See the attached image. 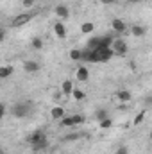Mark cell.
<instances>
[{
    "instance_id": "d4e9b609",
    "label": "cell",
    "mask_w": 152,
    "mask_h": 154,
    "mask_svg": "<svg viewBox=\"0 0 152 154\" xmlns=\"http://www.w3.org/2000/svg\"><path fill=\"white\" fill-rule=\"evenodd\" d=\"M34 2H36V0H23V2H22V5H23V7H32V5H34Z\"/></svg>"
},
{
    "instance_id": "d6a6232c",
    "label": "cell",
    "mask_w": 152,
    "mask_h": 154,
    "mask_svg": "<svg viewBox=\"0 0 152 154\" xmlns=\"http://www.w3.org/2000/svg\"><path fill=\"white\" fill-rule=\"evenodd\" d=\"M150 140H152V133H150Z\"/></svg>"
},
{
    "instance_id": "d6986e66",
    "label": "cell",
    "mask_w": 152,
    "mask_h": 154,
    "mask_svg": "<svg viewBox=\"0 0 152 154\" xmlns=\"http://www.w3.org/2000/svg\"><path fill=\"white\" fill-rule=\"evenodd\" d=\"M72 97H74L75 100H84V99H86V91H82L81 88H75L74 93H72Z\"/></svg>"
},
{
    "instance_id": "ac0fdd59",
    "label": "cell",
    "mask_w": 152,
    "mask_h": 154,
    "mask_svg": "<svg viewBox=\"0 0 152 154\" xmlns=\"http://www.w3.org/2000/svg\"><path fill=\"white\" fill-rule=\"evenodd\" d=\"M43 45H45V43H43V39L38 38V36H36V38H32V41H31V47H32L34 50H41V48H43Z\"/></svg>"
},
{
    "instance_id": "7a4b0ae2",
    "label": "cell",
    "mask_w": 152,
    "mask_h": 154,
    "mask_svg": "<svg viewBox=\"0 0 152 154\" xmlns=\"http://www.w3.org/2000/svg\"><path fill=\"white\" fill-rule=\"evenodd\" d=\"M111 48H113L114 56H125V54L129 52V45H127V41L122 39V38H114Z\"/></svg>"
},
{
    "instance_id": "484cf974",
    "label": "cell",
    "mask_w": 152,
    "mask_h": 154,
    "mask_svg": "<svg viewBox=\"0 0 152 154\" xmlns=\"http://www.w3.org/2000/svg\"><path fill=\"white\" fill-rule=\"evenodd\" d=\"M81 136V133H75V134H70V136H65V140H77Z\"/></svg>"
},
{
    "instance_id": "7402d4cb",
    "label": "cell",
    "mask_w": 152,
    "mask_h": 154,
    "mask_svg": "<svg viewBox=\"0 0 152 154\" xmlns=\"http://www.w3.org/2000/svg\"><path fill=\"white\" fill-rule=\"evenodd\" d=\"M143 106H145V108H150L152 106V93L145 95V99H143Z\"/></svg>"
},
{
    "instance_id": "603a6c76",
    "label": "cell",
    "mask_w": 152,
    "mask_h": 154,
    "mask_svg": "<svg viewBox=\"0 0 152 154\" xmlns=\"http://www.w3.org/2000/svg\"><path fill=\"white\" fill-rule=\"evenodd\" d=\"M63 95H65V93H63L61 90H57V91H54V93H52V99H54V100H61V97H63Z\"/></svg>"
},
{
    "instance_id": "1f68e13d",
    "label": "cell",
    "mask_w": 152,
    "mask_h": 154,
    "mask_svg": "<svg viewBox=\"0 0 152 154\" xmlns=\"http://www.w3.org/2000/svg\"><path fill=\"white\" fill-rule=\"evenodd\" d=\"M0 154H5V151H2V152H0Z\"/></svg>"
},
{
    "instance_id": "4dcf8cb0",
    "label": "cell",
    "mask_w": 152,
    "mask_h": 154,
    "mask_svg": "<svg viewBox=\"0 0 152 154\" xmlns=\"http://www.w3.org/2000/svg\"><path fill=\"white\" fill-rule=\"evenodd\" d=\"M132 2H141V0H132Z\"/></svg>"
},
{
    "instance_id": "ba28073f",
    "label": "cell",
    "mask_w": 152,
    "mask_h": 154,
    "mask_svg": "<svg viewBox=\"0 0 152 154\" xmlns=\"http://www.w3.org/2000/svg\"><path fill=\"white\" fill-rule=\"evenodd\" d=\"M31 147H32V151H34V152H39V151H45V149L48 147V138H47V134H45L43 138H39V140H36L34 143H31Z\"/></svg>"
},
{
    "instance_id": "ffe728a7",
    "label": "cell",
    "mask_w": 152,
    "mask_h": 154,
    "mask_svg": "<svg viewBox=\"0 0 152 154\" xmlns=\"http://www.w3.org/2000/svg\"><path fill=\"white\" fill-rule=\"evenodd\" d=\"M111 125H113V120H111V118H104V120L99 122V127H100V129H109Z\"/></svg>"
},
{
    "instance_id": "f1b7e54d",
    "label": "cell",
    "mask_w": 152,
    "mask_h": 154,
    "mask_svg": "<svg viewBox=\"0 0 152 154\" xmlns=\"http://www.w3.org/2000/svg\"><path fill=\"white\" fill-rule=\"evenodd\" d=\"M143 115H145V113H140V115L136 116V120H134V124H140V122H141V118H143Z\"/></svg>"
},
{
    "instance_id": "4316f807",
    "label": "cell",
    "mask_w": 152,
    "mask_h": 154,
    "mask_svg": "<svg viewBox=\"0 0 152 154\" xmlns=\"http://www.w3.org/2000/svg\"><path fill=\"white\" fill-rule=\"evenodd\" d=\"M5 111H7V106H5V104H2V106H0V116L5 115Z\"/></svg>"
},
{
    "instance_id": "7c38bea8",
    "label": "cell",
    "mask_w": 152,
    "mask_h": 154,
    "mask_svg": "<svg viewBox=\"0 0 152 154\" xmlns=\"http://www.w3.org/2000/svg\"><path fill=\"white\" fill-rule=\"evenodd\" d=\"M54 32H56V36L59 39H65L66 38V27H65V23L63 22H56L54 23Z\"/></svg>"
},
{
    "instance_id": "6da1fadb",
    "label": "cell",
    "mask_w": 152,
    "mask_h": 154,
    "mask_svg": "<svg viewBox=\"0 0 152 154\" xmlns=\"http://www.w3.org/2000/svg\"><path fill=\"white\" fill-rule=\"evenodd\" d=\"M11 113L14 118H25L32 113V102L29 100H22V102H16L11 109Z\"/></svg>"
},
{
    "instance_id": "8fae6325",
    "label": "cell",
    "mask_w": 152,
    "mask_h": 154,
    "mask_svg": "<svg viewBox=\"0 0 152 154\" xmlns=\"http://www.w3.org/2000/svg\"><path fill=\"white\" fill-rule=\"evenodd\" d=\"M74 90H75V86H74V81H72V79H65V81L61 82V91H63L65 95H72Z\"/></svg>"
},
{
    "instance_id": "52a82bcc",
    "label": "cell",
    "mask_w": 152,
    "mask_h": 154,
    "mask_svg": "<svg viewBox=\"0 0 152 154\" xmlns=\"http://www.w3.org/2000/svg\"><path fill=\"white\" fill-rule=\"evenodd\" d=\"M111 29H113L116 34H122V32H125V31H127V25H125V22H123V20L114 18V20H111Z\"/></svg>"
},
{
    "instance_id": "f546056e",
    "label": "cell",
    "mask_w": 152,
    "mask_h": 154,
    "mask_svg": "<svg viewBox=\"0 0 152 154\" xmlns=\"http://www.w3.org/2000/svg\"><path fill=\"white\" fill-rule=\"evenodd\" d=\"M0 38H2V39L5 38V29H2V31H0Z\"/></svg>"
},
{
    "instance_id": "8992f818",
    "label": "cell",
    "mask_w": 152,
    "mask_h": 154,
    "mask_svg": "<svg viewBox=\"0 0 152 154\" xmlns=\"http://www.w3.org/2000/svg\"><path fill=\"white\" fill-rule=\"evenodd\" d=\"M54 13H56V16H57V18H61V20H66V18H70V9H68L65 4H59V5H56V7H54Z\"/></svg>"
},
{
    "instance_id": "3957f363",
    "label": "cell",
    "mask_w": 152,
    "mask_h": 154,
    "mask_svg": "<svg viewBox=\"0 0 152 154\" xmlns=\"http://www.w3.org/2000/svg\"><path fill=\"white\" fill-rule=\"evenodd\" d=\"M84 122V116L82 115H70V116H65L61 120V124L65 127H75V125H81Z\"/></svg>"
},
{
    "instance_id": "2e32d148",
    "label": "cell",
    "mask_w": 152,
    "mask_h": 154,
    "mask_svg": "<svg viewBox=\"0 0 152 154\" xmlns=\"http://www.w3.org/2000/svg\"><path fill=\"white\" fill-rule=\"evenodd\" d=\"M93 31H95V25H93L91 22H84V23L81 25V32H82V34H91Z\"/></svg>"
},
{
    "instance_id": "e0dca14e",
    "label": "cell",
    "mask_w": 152,
    "mask_h": 154,
    "mask_svg": "<svg viewBox=\"0 0 152 154\" xmlns=\"http://www.w3.org/2000/svg\"><path fill=\"white\" fill-rule=\"evenodd\" d=\"M70 59L72 61H81L82 59V50L81 48H72L70 50Z\"/></svg>"
},
{
    "instance_id": "4fadbf2b",
    "label": "cell",
    "mask_w": 152,
    "mask_h": 154,
    "mask_svg": "<svg viewBox=\"0 0 152 154\" xmlns=\"http://www.w3.org/2000/svg\"><path fill=\"white\" fill-rule=\"evenodd\" d=\"M116 99H118L122 104H125V102H131L132 93H131L129 90H118V91H116Z\"/></svg>"
},
{
    "instance_id": "277c9868",
    "label": "cell",
    "mask_w": 152,
    "mask_h": 154,
    "mask_svg": "<svg viewBox=\"0 0 152 154\" xmlns=\"http://www.w3.org/2000/svg\"><path fill=\"white\" fill-rule=\"evenodd\" d=\"M32 18H34V14H32V13H23V14H18V16L13 20V27H22V25L29 23Z\"/></svg>"
},
{
    "instance_id": "9a60e30c",
    "label": "cell",
    "mask_w": 152,
    "mask_h": 154,
    "mask_svg": "<svg viewBox=\"0 0 152 154\" xmlns=\"http://www.w3.org/2000/svg\"><path fill=\"white\" fill-rule=\"evenodd\" d=\"M13 74H14V66H11V65L0 66V79H9Z\"/></svg>"
},
{
    "instance_id": "44dd1931",
    "label": "cell",
    "mask_w": 152,
    "mask_h": 154,
    "mask_svg": "<svg viewBox=\"0 0 152 154\" xmlns=\"http://www.w3.org/2000/svg\"><path fill=\"white\" fill-rule=\"evenodd\" d=\"M95 116H97V120L100 122V120H104V118H109V115H108V111L106 109H99L97 113H95Z\"/></svg>"
},
{
    "instance_id": "83f0119b",
    "label": "cell",
    "mask_w": 152,
    "mask_h": 154,
    "mask_svg": "<svg viewBox=\"0 0 152 154\" xmlns=\"http://www.w3.org/2000/svg\"><path fill=\"white\" fill-rule=\"evenodd\" d=\"M104 5H111V4H114V2H118V0H100Z\"/></svg>"
},
{
    "instance_id": "5b68a950",
    "label": "cell",
    "mask_w": 152,
    "mask_h": 154,
    "mask_svg": "<svg viewBox=\"0 0 152 154\" xmlns=\"http://www.w3.org/2000/svg\"><path fill=\"white\" fill-rule=\"evenodd\" d=\"M39 68H41V65H39L38 61H34V59H27L23 63V70L27 74H36V72H39Z\"/></svg>"
},
{
    "instance_id": "9c48e42d",
    "label": "cell",
    "mask_w": 152,
    "mask_h": 154,
    "mask_svg": "<svg viewBox=\"0 0 152 154\" xmlns=\"http://www.w3.org/2000/svg\"><path fill=\"white\" fill-rule=\"evenodd\" d=\"M75 77H77L79 82H86V81L90 79V70H88L84 65H81V66L75 70Z\"/></svg>"
},
{
    "instance_id": "5bb4252c",
    "label": "cell",
    "mask_w": 152,
    "mask_h": 154,
    "mask_svg": "<svg viewBox=\"0 0 152 154\" xmlns=\"http://www.w3.org/2000/svg\"><path fill=\"white\" fill-rule=\"evenodd\" d=\"M50 116H52V120H63L65 118V108L63 106H54L50 109Z\"/></svg>"
},
{
    "instance_id": "cb8c5ba5",
    "label": "cell",
    "mask_w": 152,
    "mask_h": 154,
    "mask_svg": "<svg viewBox=\"0 0 152 154\" xmlns=\"http://www.w3.org/2000/svg\"><path fill=\"white\" fill-rule=\"evenodd\" d=\"M114 154H129V149L125 147V145H120L118 149H116V152Z\"/></svg>"
},
{
    "instance_id": "30bf717a",
    "label": "cell",
    "mask_w": 152,
    "mask_h": 154,
    "mask_svg": "<svg viewBox=\"0 0 152 154\" xmlns=\"http://www.w3.org/2000/svg\"><path fill=\"white\" fill-rule=\"evenodd\" d=\"M131 34H132L134 38H143V36L147 34V27H145V25H138V23H134V25L131 27Z\"/></svg>"
}]
</instances>
